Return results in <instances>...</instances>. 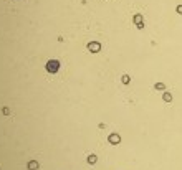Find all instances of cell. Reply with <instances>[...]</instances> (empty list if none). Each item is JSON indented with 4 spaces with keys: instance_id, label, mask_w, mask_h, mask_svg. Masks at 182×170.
<instances>
[{
    "instance_id": "obj_1",
    "label": "cell",
    "mask_w": 182,
    "mask_h": 170,
    "mask_svg": "<svg viewBox=\"0 0 182 170\" xmlns=\"http://www.w3.org/2000/svg\"><path fill=\"white\" fill-rule=\"evenodd\" d=\"M58 68H60V63H58V61H55V59H53V61H48L47 69H48L50 73H57Z\"/></svg>"
},
{
    "instance_id": "obj_2",
    "label": "cell",
    "mask_w": 182,
    "mask_h": 170,
    "mask_svg": "<svg viewBox=\"0 0 182 170\" xmlns=\"http://www.w3.org/2000/svg\"><path fill=\"white\" fill-rule=\"evenodd\" d=\"M88 50L91 53H98L101 50V45L98 43V41H91V43H88Z\"/></svg>"
},
{
    "instance_id": "obj_3",
    "label": "cell",
    "mask_w": 182,
    "mask_h": 170,
    "mask_svg": "<svg viewBox=\"0 0 182 170\" xmlns=\"http://www.w3.org/2000/svg\"><path fill=\"white\" fill-rule=\"evenodd\" d=\"M134 23L138 28H144V22H142V15H139V13H136L134 15Z\"/></svg>"
},
{
    "instance_id": "obj_4",
    "label": "cell",
    "mask_w": 182,
    "mask_h": 170,
    "mask_svg": "<svg viewBox=\"0 0 182 170\" xmlns=\"http://www.w3.org/2000/svg\"><path fill=\"white\" fill-rule=\"evenodd\" d=\"M108 140H109V144H114V146H116V144L121 142V137L118 136V134H111V136L108 137Z\"/></svg>"
},
{
    "instance_id": "obj_5",
    "label": "cell",
    "mask_w": 182,
    "mask_h": 170,
    "mask_svg": "<svg viewBox=\"0 0 182 170\" xmlns=\"http://www.w3.org/2000/svg\"><path fill=\"white\" fill-rule=\"evenodd\" d=\"M121 81H122V83H124V84H129V83H131V78H129L128 74H124V76L121 78Z\"/></svg>"
},
{
    "instance_id": "obj_6",
    "label": "cell",
    "mask_w": 182,
    "mask_h": 170,
    "mask_svg": "<svg viewBox=\"0 0 182 170\" xmlns=\"http://www.w3.org/2000/svg\"><path fill=\"white\" fill-rule=\"evenodd\" d=\"M164 101H167V102H171V101H172V96H171V94L169 93H167V91H166V93H164Z\"/></svg>"
},
{
    "instance_id": "obj_7",
    "label": "cell",
    "mask_w": 182,
    "mask_h": 170,
    "mask_svg": "<svg viewBox=\"0 0 182 170\" xmlns=\"http://www.w3.org/2000/svg\"><path fill=\"white\" fill-rule=\"evenodd\" d=\"M96 160H98L96 155H89V157H88V162H89V164H96Z\"/></svg>"
},
{
    "instance_id": "obj_8",
    "label": "cell",
    "mask_w": 182,
    "mask_h": 170,
    "mask_svg": "<svg viewBox=\"0 0 182 170\" xmlns=\"http://www.w3.org/2000/svg\"><path fill=\"white\" fill-rule=\"evenodd\" d=\"M37 167H38L37 162H30V164H28V168H30V170H33V168H37Z\"/></svg>"
},
{
    "instance_id": "obj_9",
    "label": "cell",
    "mask_w": 182,
    "mask_h": 170,
    "mask_svg": "<svg viewBox=\"0 0 182 170\" xmlns=\"http://www.w3.org/2000/svg\"><path fill=\"white\" fill-rule=\"evenodd\" d=\"M156 88H157V89H164V84H162V83H157Z\"/></svg>"
},
{
    "instance_id": "obj_10",
    "label": "cell",
    "mask_w": 182,
    "mask_h": 170,
    "mask_svg": "<svg viewBox=\"0 0 182 170\" xmlns=\"http://www.w3.org/2000/svg\"><path fill=\"white\" fill-rule=\"evenodd\" d=\"M176 10H177V13H180V15H182V5H179Z\"/></svg>"
}]
</instances>
